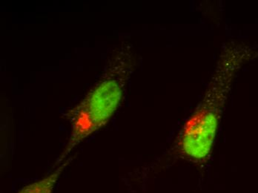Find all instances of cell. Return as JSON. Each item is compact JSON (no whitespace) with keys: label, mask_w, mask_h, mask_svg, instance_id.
I'll use <instances>...</instances> for the list:
<instances>
[{"label":"cell","mask_w":258,"mask_h":193,"mask_svg":"<svg viewBox=\"0 0 258 193\" xmlns=\"http://www.w3.org/2000/svg\"><path fill=\"white\" fill-rule=\"evenodd\" d=\"M128 69L125 64L108 69L84 100L70 111V138L55 166L59 165L78 144L109 121L122 100Z\"/></svg>","instance_id":"1"},{"label":"cell","mask_w":258,"mask_h":193,"mask_svg":"<svg viewBox=\"0 0 258 193\" xmlns=\"http://www.w3.org/2000/svg\"><path fill=\"white\" fill-rule=\"evenodd\" d=\"M72 159L67 160L66 163L58 166L54 171L47 176L44 177L42 179L37 180L34 183H31L25 186L18 193H52L54 189L55 185L57 183L62 172L68 164L72 161Z\"/></svg>","instance_id":"3"},{"label":"cell","mask_w":258,"mask_h":193,"mask_svg":"<svg viewBox=\"0 0 258 193\" xmlns=\"http://www.w3.org/2000/svg\"><path fill=\"white\" fill-rule=\"evenodd\" d=\"M226 67L218 66L204 100L179 133L171 153L193 163L205 162L218 133L225 100Z\"/></svg>","instance_id":"2"}]
</instances>
